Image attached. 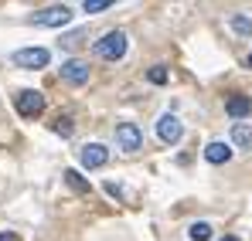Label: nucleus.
Here are the masks:
<instances>
[{"label": "nucleus", "mask_w": 252, "mask_h": 241, "mask_svg": "<svg viewBox=\"0 0 252 241\" xmlns=\"http://www.w3.org/2000/svg\"><path fill=\"white\" fill-rule=\"evenodd\" d=\"M126 48H129V38H126L123 31H109V34H102V38L95 41V54L102 61H120L126 54Z\"/></svg>", "instance_id": "1"}, {"label": "nucleus", "mask_w": 252, "mask_h": 241, "mask_svg": "<svg viewBox=\"0 0 252 241\" xmlns=\"http://www.w3.org/2000/svg\"><path fill=\"white\" fill-rule=\"evenodd\" d=\"M14 109H17L24 119H38L44 112V95L38 88H21V92L14 95Z\"/></svg>", "instance_id": "2"}, {"label": "nucleus", "mask_w": 252, "mask_h": 241, "mask_svg": "<svg viewBox=\"0 0 252 241\" xmlns=\"http://www.w3.org/2000/svg\"><path fill=\"white\" fill-rule=\"evenodd\" d=\"M72 21V10L65 3H55V7H44V10H34L31 14V24L34 27H65Z\"/></svg>", "instance_id": "3"}, {"label": "nucleus", "mask_w": 252, "mask_h": 241, "mask_svg": "<svg viewBox=\"0 0 252 241\" xmlns=\"http://www.w3.org/2000/svg\"><path fill=\"white\" fill-rule=\"evenodd\" d=\"M10 61H14L17 68L38 72V68H44V65L51 61V51H48V48H21V51H14V54H10Z\"/></svg>", "instance_id": "4"}, {"label": "nucleus", "mask_w": 252, "mask_h": 241, "mask_svg": "<svg viewBox=\"0 0 252 241\" xmlns=\"http://www.w3.org/2000/svg\"><path fill=\"white\" fill-rule=\"evenodd\" d=\"M116 146L123 153H140L143 150V133H140L136 122H120L116 126Z\"/></svg>", "instance_id": "5"}, {"label": "nucleus", "mask_w": 252, "mask_h": 241, "mask_svg": "<svg viewBox=\"0 0 252 241\" xmlns=\"http://www.w3.org/2000/svg\"><path fill=\"white\" fill-rule=\"evenodd\" d=\"M181 136H184V122L177 119V116H170V112H164L157 119V139L174 146V143H181Z\"/></svg>", "instance_id": "6"}, {"label": "nucleus", "mask_w": 252, "mask_h": 241, "mask_svg": "<svg viewBox=\"0 0 252 241\" xmlns=\"http://www.w3.org/2000/svg\"><path fill=\"white\" fill-rule=\"evenodd\" d=\"M79 160H82L85 170H99V166L109 163V150L102 143H85L82 150H79Z\"/></svg>", "instance_id": "7"}, {"label": "nucleus", "mask_w": 252, "mask_h": 241, "mask_svg": "<svg viewBox=\"0 0 252 241\" xmlns=\"http://www.w3.org/2000/svg\"><path fill=\"white\" fill-rule=\"evenodd\" d=\"M62 81H68V85H85V81H89V65L79 61V58H68V61L62 65Z\"/></svg>", "instance_id": "8"}, {"label": "nucleus", "mask_w": 252, "mask_h": 241, "mask_svg": "<svg viewBox=\"0 0 252 241\" xmlns=\"http://www.w3.org/2000/svg\"><path fill=\"white\" fill-rule=\"evenodd\" d=\"M225 112H228L232 119L246 122V116L252 112V99H249V95H232V99L225 102Z\"/></svg>", "instance_id": "9"}, {"label": "nucleus", "mask_w": 252, "mask_h": 241, "mask_svg": "<svg viewBox=\"0 0 252 241\" xmlns=\"http://www.w3.org/2000/svg\"><path fill=\"white\" fill-rule=\"evenodd\" d=\"M205 160L215 163V166H218V163H228V160H232V146H228V143H221V139H215V143L205 146Z\"/></svg>", "instance_id": "10"}, {"label": "nucleus", "mask_w": 252, "mask_h": 241, "mask_svg": "<svg viewBox=\"0 0 252 241\" xmlns=\"http://www.w3.org/2000/svg\"><path fill=\"white\" fill-rule=\"evenodd\" d=\"M232 143L242 150H252V122H232Z\"/></svg>", "instance_id": "11"}, {"label": "nucleus", "mask_w": 252, "mask_h": 241, "mask_svg": "<svg viewBox=\"0 0 252 241\" xmlns=\"http://www.w3.org/2000/svg\"><path fill=\"white\" fill-rule=\"evenodd\" d=\"M65 184H68V187H72L75 194H82V197L89 194V190H92V187H89V180H85L79 170H65Z\"/></svg>", "instance_id": "12"}, {"label": "nucleus", "mask_w": 252, "mask_h": 241, "mask_svg": "<svg viewBox=\"0 0 252 241\" xmlns=\"http://www.w3.org/2000/svg\"><path fill=\"white\" fill-rule=\"evenodd\" d=\"M211 235H215V228H211L208 221H194V224L188 228V238L191 241H211Z\"/></svg>", "instance_id": "13"}, {"label": "nucleus", "mask_w": 252, "mask_h": 241, "mask_svg": "<svg viewBox=\"0 0 252 241\" xmlns=\"http://www.w3.org/2000/svg\"><path fill=\"white\" fill-rule=\"evenodd\" d=\"M228 24H232V31L242 34V38H249V34H252V17H249V14H232Z\"/></svg>", "instance_id": "14"}, {"label": "nucleus", "mask_w": 252, "mask_h": 241, "mask_svg": "<svg viewBox=\"0 0 252 241\" xmlns=\"http://www.w3.org/2000/svg\"><path fill=\"white\" fill-rule=\"evenodd\" d=\"M109 7H113V0H85L82 3L85 14H102V10H109Z\"/></svg>", "instance_id": "15"}, {"label": "nucleus", "mask_w": 252, "mask_h": 241, "mask_svg": "<svg viewBox=\"0 0 252 241\" xmlns=\"http://www.w3.org/2000/svg\"><path fill=\"white\" fill-rule=\"evenodd\" d=\"M82 41H85V31H72V34H65V38H62V48H68V51H72V48H79Z\"/></svg>", "instance_id": "16"}, {"label": "nucleus", "mask_w": 252, "mask_h": 241, "mask_svg": "<svg viewBox=\"0 0 252 241\" xmlns=\"http://www.w3.org/2000/svg\"><path fill=\"white\" fill-rule=\"evenodd\" d=\"M147 79L154 81V85H164V81H167V68H164V65H154V68L147 72Z\"/></svg>", "instance_id": "17"}, {"label": "nucleus", "mask_w": 252, "mask_h": 241, "mask_svg": "<svg viewBox=\"0 0 252 241\" xmlns=\"http://www.w3.org/2000/svg\"><path fill=\"white\" fill-rule=\"evenodd\" d=\"M55 133H58V136H72V119H68V116H62V119L55 122Z\"/></svg>", "instance_id": "18"}, {"label": "nucleus", "mask_w": 252, "mask_h": 241, "mask_svg": "<svg viewBox=\"0 0 252 241\" xmlns=\"http://www.w3.org/2000/svg\"><path fill=\"white\" fill-rule=\"evenodd\" d=\"M106 194L116 197V201H123V187H120V184H106Z\"/></svg>", "instance_id": "19"}, {"label": "nucleus", "mask_w": 252, "mask_h": 241, "mask_svg": "<svg viewBox=\"0 0 252 241\" xmlns=\"http://www.w3.org/2000/svg\"><path fill=\"white\" fill-rule=\"evenodd\" d=\"M0 241H17V235H14V231H3V235H0Z\"/></svg>", "instance_id": "20"}, {"label": "nucleus", "mask_w": 252, "mask_h": 241, "mask_svg": "<svg viewBox=\"0 0 252 241\" xmlns=\"http://www.w3.org/2000/svg\"><path fill=\"white\" fill-rule=\"evenodd\" d=\"M221 241H239V238H235V235H225V238H221Z\"/></svg>", "instance_id": "21"}, {"label": "nucleus", "mask_w": 252, "mask_h": 241, "mask_svg": "<svg viewBox=\"0 0 252 241\" xmlns=\"http://www.w3.org/2000/svg\"><path fill=\"white\" fill-rule=\"evenodd\" d=\"M249 68H252V54H249Z\"/></svg>", "instance_id": "22"}]
</instances>
